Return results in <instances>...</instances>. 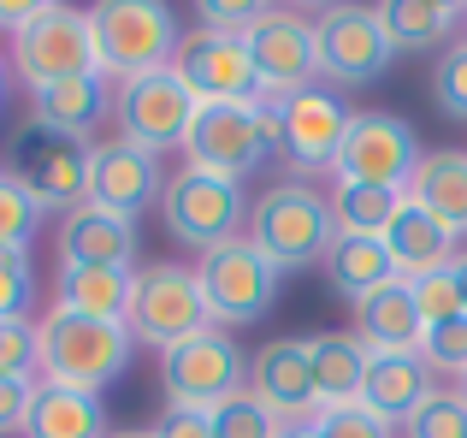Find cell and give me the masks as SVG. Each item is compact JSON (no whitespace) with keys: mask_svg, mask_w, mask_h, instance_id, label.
Segmentation results:
<instances>
[{"mask_svg":"<svg viewBox=\"0 0 467 438\" xmlns=\"http://www.w3.org/2000/svg\"><path fill=\"white\" fill-rule=\"evenodd\" d=\"M243 47H249L254 78H261L266 95H296V89H308V78L319 71L314 18L296 6H261V18L243 36Z\"/></svg>","mask_w":467,"mask_h":438,"instance_id":"obj_13","label":"cell"},{"mask_svg":"<svg viewBox=\"0 0 467 438\" xmlns=\"http://www.w3.org/2000/svg\"><path fill=\"white\" fill-rule=\"evenodd\" d=\"M420 361L432 373H456V380H467V314L462 320H444V326H426Z\"/></svg>","mask_w":467,"mask_h":438,"instance_id":"obj_36","label":"cell"},{"mask_svg":"<svg viewBox=\"0 0 467 438\" xmlns=\"http://www.w3.org/2000/svg\"><path fill=\"white\" fill-rule=\"evenodd\" d=\"M42 373V326L36 320H0V380Z\"/></svg>","mask_w":467,"mask_h":438,"instance_id":"obj_33","label":"cell"},{"mask_svg":"<svg viewBox=\"0 0 467 438\" xmlns=\"http://www.w3.org/2000/svg\"><path fill=\"white\" fill-rule=\"evenodd\" d=\"M160 219H166V231L178 243H190V249L213 255L225 249V243H237L243 219V184H231V178H213V172H195V166H183V172L166 178V196H160Z\"/></svg>","mask_w":467,"mask_h":438,"instance_id":"obj_7","label":"cell"},{"mask_svg":"<svg viewBox=\"0 0 467 438\" xmlns=\"http://www.w3.org/2000/svg\"><path fill=\"white\" fill-rule=\"evenodd\" d=\"M89 154L95 149H83V137H66V130L30 119V125L6 142V178L30 190L42 214L66 219L71 208L89 202Z\"/></svg>","mask_w":467,"mask_h":438,"instance_id":"obj_5","label":"cell"},{"mask_svg":"<svg viewBox=\"0 0 467 438\" xmlns=\"http://www.w3.org/2000/svg\"><path fill=\"white\" fill-rule=\"evenodd\" d=\"M462 42H467V36H462Z\"/></svg>","mask_w":467,"mask_h":438,"instance_id":"obj_49","label":"cell"},{"mask_svg":"<svg viewBox=\"0 0 467 438\" xmlns=\"http://www.w3.org/2000/svg\"><path fill=\"white\" fill-rule=\"evenodd\" d=\"M130 290H137V273H125V266H59L54 308L89 314V320H125Z\"/></svg>","mask_w":467,"mask_h":438,"instance_id":"obj_23","label":"cell"},{"mask_svg":"<svg viewBox=\"0 0 467 438\" xmlns=\"http://www.w3.org/2000/svg\"><path fill=\"white\" fill-rule=\"evenodd\" d=\"M0 95H6V71H0Z\"/></svg>","mask_w":467,"mask_h":438,"instance_id":"obj_47","label":"cell"},{"mask_svg":"<svg viewBox=\"0 0 467 438\" xmlns=\"http://www.w3.org/2000/svg\"><path fill=\"white\" fill-rule=\"evenodd\" d=\"M107 438H154V427H125V433H107Z\"/></svg>","mask_w":467,"mask_h":438,"instance_id":"obj_46","label":"cell"},{"mask_svg":"<svg viewBox=\"0 0 467 438\" xmlns=\"http://www.w3.org/2000/svg\"><path fill=\"white\" fill-rule=\"evenodd\" d=\"M432 101L450 119H467V42H450L432 66Z\"/></svg>","mask_w":467,"mask_h":438,"instance_id":"obj_37","label":"cell"},{"mask_svg":"<svg viewBox=\"0 0 467 438\" xmlns=\"http://www.w3.org/2000/svg\"><path fill=\"white\" fill-rule=\"evenodd\" d=\"M450 278H456V297H462V314H467V255L450 261Z\"/></svg>","mask_w":467,"mask_h":438,"instance_id":"obj_44","label":"cell"},{"mask_svg":"<svg viewBox=\"0 0 467 438\" xmlns=\"http://www.w3.org/2000/svg\"><path fill=\"white\" fill-rule=\"evenodd\" d=\"M249 397L266 403L278 421H314L319 415V391H314V356L308 338H273L249 356Z\"/></svg>","mask_w":467,"mask_h":438,"instance_id":"obj_16","label":"cell"},{"mask_svg":"<svg viewBox=\"0 0 467 438\" xmlns=\"http://www.w3.org/2000/svg\"><path fill=\"white\" fill-rule=\"evenodd\" d=\"M319 438H390V421H379L367 403H337V409H319L314 415Z\"/></svg>","mask_w":467,"mask_h":438,"instance_id":"obj_39","label":"cell"},{"mask_svg":"<svg viewBox=\"0 0 467 438\" xmlns=\"http://www.w3.org/2000/svg\"><path fill=\"white\" fill-rule=\"evenodd\" d=\"M54 249L59 266H125V273H137V219H119L83 202L54 225Z\"/></svg>","mask_w":467,"mask_h":438,"instance_id":"obj_19","label":"cell"},{"mask_svg":"<svg viewBox=\"0 0 467 438\" xmlns=\"http://www.w3.org/2000/svg\"><path fill=\"white\" fill-rule=\"evenodd\" d=\"M30 101H36V125H54V130H66V137H83V130L101 125V113H107V83L101 78H66V83L36 89Z\"/></svg>","mask_w":467,"mask_h":438,"instance_id":"obj_29","label":"cell"},{"mask_svg":"<svg viewBox=\"0 0 467 438\" xmlns=\"http://www.w3.org/2000/svg\"><path fill=\"white\" fill-rule=\"evenodd\" d=\"M36 6H42V0H36ZM36 6H18V0H0V30H6V36H18L24 24L36 18Z\"/></svg>","mask_w":467,"mask_h":438,"instance_id":"obj_43","label":"cell"},{"mask_svg":"<svg viewBox=\"0 0 467 438\" xmlns=\"http://www.w3.org/2000/svg\"><path fill=\"white\" fill-rule=\"evenodd\" d=\"M195 113H202V101H195L190 83L178 78V66L125 78L119 83V101H113V119H119V130H125L119 142H130V149H142V154L183 149Z\"/></svg>","mask_w":467,"mask_h":438,"instance_id":"obj_8","label":"cell"},{"mask_svg":"<svg viewBox=\"0 0 467 438\" xmlns=\"http://www.w3.org/2000/svg\"><path fill=\"white\" fill-rule=\"evenodd\" d=\"M125 326H130V338H137V344H154L160 356H166L171 344H183V338L207 332V326H213V314H207L202 278H195L190 266H171V261L137 273Z\"/></svg>","mask_w":467,"mask_h":438,"instance_id":"obj_9","label":"cell"},{"mask_svg":"<svg viewBox=\"0 0 467 438\" xmlns=\"http://www.w3.org/2000/svg\"><path fill=\"white\" fill-rule=\"evenodd\" d=\"M326 278L337 285V297L361 302L397 278V261H390L385 237H349V231H337V243L326 249Z\"/></svg>","mask_w":467,"mask_h":438,"instance_id":"obj_27","label":"cell"},{"mask_svg":"<svg viewBox=\"0 0 467 438\" xmlns=\"http://www.w3.org/2000/svg\"><path fill=\"white\" fill-rule=\"evenodd\" d=\"M36 302V266L24 249H0V320H30Z\"/></svg>","mask_w":467,"mask_h":438,"instance_id":"obj_35","label":"cell"},{"mask_svg":"<svg viewBox=\"0 0 467 438\" xmlns=\"http://www.w3.org/2000/svg\"><path fill=\"white\" fill-rule=\"evenodd\" d=\"M397 208H402V196L397 190H379V184H337V196H331V219L349 237H385Z\"/></svg>","mask_w":467,"mask_h":438,"instance_id":"obj_30","label":"cell"},{"mask_svg":"<svg viewBox=\"0 0 467 438\" xmlns=\"http://www.w3.org/2000/svg\"><path fill=\"white\" fill-rule=\"evenodd\" d=\"M414 166H420V142H414V125L402 113H349V130L337 149L343 184H379L402 196Z\"/></svg>","mask_w":467,"mask_h":438,"instance_id":"obj_12","label":"cell"},{"mask_svg":"<svg viewBox=\"0 0 467 438\" xmlns=\"http://www.w3.org/2000/svg\"><path fill=\"white\" fill-rule=\"evenodd\" d=\"M462 397H467V380H462Z\"/></svg>","mask_w":467,"mask_h":438,"instance_id":"obj_48","label":"cell"},{"mask_svg":"<svg viewBox=\"0 0 467 438\" xmlns=\"http://www.w3.org/2000/svg\"><path fill=\"white\" fill-rule=\"evenodd\" d=\"M385 249H390V261H397V278H426V273H444V266L456 261V231L438 225L426 208H414V202L402 196L397 219L385 225Z\"/></svg>","mask_w":467,"mask_h":438,"instance_id":"obj_21","label":"cell"},{"mask_svg":"<svg viewBox=\"0 0 467 438\" xmlns=\"http://www.w3.org/2000/svg\"><path fill=\"white\" fill-rule=\"evenodd\" d=\"M89 36H95V66L113 71L119 83L142 71H166L183 47L178 12L160 0H101L89 6Z\"/></svg>","mask_w":467,"mask_h":438,"instance_id":"obj_3","label":"cell"},{"mask_svg":"<svg viewBox=\"0 0 467 438\" xmlns=\"http://www.w3.org/2000/svg\"><path fill=\"white\" fill-rule=\"evenodd\" d=\"M343 130H349V107L337 101V89L308 83V89L285 95V154L296 172H319V166H337Z\"/></svg>","mask_w":467,"mask_h":438,"instance_id":"obj_17","label":"cell"},{"mask_svg":"<svg viewBox=\"0 0 467 438\" xmlns=\"http://www.w3.org/2000/svg\"><path fill=\"white\" fill-rule=\"evenodd\" d=\"M195 278H202L213 326H249V320H261V314H273L278 278L285 273H278L249 237H237V243H225V249L202 255V273Z\"/></svg>","mask_w":467,"mask_h":438,"instance_id":"obj_11","label":"cell"},{"mask_svg":"<svg viewBox=\"0 0 467 438\" xmlns=\"http://www.w3.org/2000/svg\"><path fill=\"white\" fill-rule=\"evenodd\" d=\"M195 18H202V30H213V36H249L254 30V18H261V6H243V0H202L195 6Z\"/></svg>","mask_w":467,"mask_h":438,"instance_id":"obj_40","label":"cell"},{"mask_svg":"<svg viewBox=\"0 0 467 438\" xmlns=\"http://www.w3.org/2000/svg\"><path fill=\"white\" fill-rule=\"evenodd\" d=\"M278 438H319V427H314V421H290V427L278 433Z\"/></svg>","mask_w":467,"mask_h":438,"instance_id":"obj_45","label":"cell"},{"mask_svg":"<svg viewBox=\"0 0 467 438\" xmlns=\"http://www.w3.org/2000/svg\"><path fill=\"white\" fill-rule=\"evenodd\" d=\"M432 397V368L420 356H373L367 361V380H361V403L373 409L379 421H409L414 409Z\"/></svg>","mask_w":467,"mask_h":438,"instance_id":"obj_22","label":"cell"},{"mask_svg":"<svg viewBox=\"0 0 467 438\" xmlns=\"http://www.w3.org/2000/svg\"><path fill=\"white\" fill-rule=\"evenodd\" d=\"M130 349H137V338L125 320H89V314L54 308L42 320V380L101 397L130 368Z\"/></svg>","mask_w":467,"mask_h":438,"instance_id":"obj_2","label":"cell"},{"mask_svg":"<svg viewBox=\"0 0 467 438\" xmlns=\"http://www.w3.org/2000/svg\"><path fill=\"white\" fill-rule=\"evenodd\" d=\"M409 202L462 237L467 231V154H456V149L420 154V166H414V178H409Z\"/></svg>","mask_w":467,"mask_h":438,"instance_id":"obj_25","label":"cell"},{"mask_svg":"<svg viewBox=\"0 0 467 438\" xmlns=\"http://www.w3.org/2000/svg\"><path fill=\"white\" fill-rule=\"evenodd\" d=\"M373 12H379V24H385L390 47H402V54L438 47L462 18V6H450V0H385V6H373Z\"/></svg>","mask_w":467,"mask_h":438,"instance_id":"obj_28","label":"cell"},{"mask_svg":"<svg viewBox=\"0 0 467 438\" xmlns=\"http://www.w3.org/2000/svg\"><path fill=\"white\" fill-rule=\"evenodd\" d=\"M409 290H414V308H420L426 326L462 320V297H456V278H450V266H444V273H426V278H409Z\"/></svg>","mask_w":467,"mask_h":438,"instance_id":"obj_38","label":"cell"},{"mask_svg":"<svg viewBox=\"0 0 467 438\" xmlns=\"http://www.w3.org/2000/svg\"><path fill=\"white\" fill-rule=\"evenodd\" d=\"M24 438H107V409L95 391H71V385H36Z\"/></svg>","mask_w":467,"mask_h":438,"instance_id":"obj_24","label":"cell"},{"mask_svg":"<svg viewBox=\"0 0 467 438\" xmlns=\"http://www.w3.org/2000/svg\"><path fill=\"white\" fill-rule=\"evenodd\" d=\"M314 54H319V78L326 83L367 89V83L385 78L397 47H390L373 6H319L314 12Z\"/></svg>","mask_w":467,"mask_h":438,"instance_id":"obj_10","label":"cell"},{"mask_svg":"<svg viewBox=\"0 0 467 438\" xmlns=\"http://www.w3.org/2000/svg\"><path fill=\"white\" fill-rule=\"evenodd\" d=\"M154 438H213V415H202V409H166L154 421Z\"/></svg>","mask_w":467,"mask_h":438,"instance_id":"obj_42","label":"cell"},{"mask_svg":"<svg viewBox=\"0 0 467 438\" xmlns=\"http://www.w3.org/2000/svg\"><path fill=\"white\" fill-rule=\"evenodd\" d=\"M243 237H249L278 273H302V266L326 261V249L337 243V219H331V202L319 196L308 178H285V184L254 196Z\"/></svg>","mask_w":467,"mask_h":438,"instance_id":"obj_1","label":"cell"},{"mask_svg":"<svg viewBox=\"0 0 467 438\" xmlns=\"http://www.w3.org/2000/svg\"><path fill=\"white\" fill-rule=\"evenodd\" d=\"M166 196V172H160V154H142L130 142H101L89 154V202L119 219L149 214V202Z\"/></svg>","mask_w":467,"mask_h":438,"instance_id":"obj_18","label":"cell"},{"mask_svg":"<svg viewBox=\"0 0 467 438\" xmlns=\"http://www.w3.org/2000/svg\"><path fill=\"white\" fill-rule=\"evenodd\" d=\"M12 71H18V83H30V95L47 89V83H66V78H101L89 12L42 0L36 18L12 36Z\"/></svg>","mask_w":467,"mask_h":438,"instance_id":"obj_6","label":"cell"},{"mask_svg":"<svg viewBox=\"0 0 467 438\" xmlns=\"http://www.w3.org/2000/svg\"><path fill=\"white\" fill-rule=\"evenodd\" d=\"M30 403H36V385L30 380H0V438H6V433H24Z\"/></svg>","mask_w":467,"mask_h":438,"instance_id":"obj_41","label":"cell"},{"mask_svg":"<svg viewBox=\"0 0 467 438\" xmlns=\"http://www.w3.org/2000/svg\"><path fill=\"white\" fill-rule=\"evenodd\" d=\"M171 66H178V78L190 83V95L202 107H213V101H254V95H261L254 59H249V47H243L237 36L195 30V36H183V47H178Z\"/></svg>","mask_w":467,"mask_h":438,"instance_id":"obj_15","label":"cell"},{"mask_svg":"<svg viewBox=\"0 0 467 438\" xmlns=\"http://www.w3.org/2000/svg\"><path fill=\"white\" fill-rule=\"evenodd\" d=\"M308 356H314L319 409L361 403V380H367V361H373V349L361 338L355 332H319V338H308Z\"/></svg>","mask_w":467,"mask_h":438,"instance_id":"obj_26","label":"cell"},{"mask_svg":"<svg viewBox=\"0 0 467 438\" xmlns=\"http://www.w3.org/2000/svg\"><path fill=\"white\" fill-rule=\"evenodd\" d=\"M42 208H36V196L24 184H12L6 172H0V249H24L30 255L36 231H42Z\"/></svg>","mask_w":467,"mask_h":438,"instance_id":"obj_31","label":"cell"},{"mask_svg":"<svg viewBox=\"0 0 467 438\" xmlns=\"http://www.w3.org/2000/svg\"><path fill=\"white\" fill-rule=\"evenodd\" d=\"M183 154H190L195 172H213V178L243 184V178L266 161V137H261V125H254V107L249 101L202 107L195 125H190V137H183Z\"/></svg>","mask_w":467,"mask_h":438,"instance_id":"obj_14","label":"cell"},{"mask_svg":"<svg viewBox=\"0 0 467 438\" xmlns=\"http://www.w3.org/2000/svg\"><path fill=\"white\" fill-rule=\"evenodd\" d=\"M355 338H361L373 356H420L426 320H420V308H414L409 278H390L385 290L355 302Z\"/></svg>","mask_w":467,"mask_h":438,"instance_id":"obj_20","label":"cell"},{"mask_svg":"<svg viewBox=\"0 0 467 438\" xmlns=\"http://www.w3.org/2000/svg\"><path fill=\"white\" fill-rule=\"evenodd\" d=\"M402 427H409V438H467V397L462 391H432Z\"/></svg>","mask_w":467,"mask_h":438,"instance_id":"obj_32","label":"cell"},{"mask_svg":"<svg viewBox=\"0 0 467 438\" xmlns=\"http://www.w3.org/2000/svg\"><path fill=\"white\" fill-rule=\"evenodd\" d=\"M160 385H166V409H225L231 397L249 391V356L225 326H207V332L183 338L160 356Z\"/></svg>","mask_w":467,"mask_h":438,"instance_id":"obj_4","label":"cell"},{"mask_svg":"<svg viewBox=\"0 0 467 438\" xmlns=\"http://www.w3.org/2000/svg\"><path fill=\"white\" fill-rule=\"evenodd\" d=\"M278 433H285V421L266 403H254L249 391L231 397L225 409H213V438H278Z\"/></svg>","mask_w":467,"mask_h":438,"instance_id":"obj_34","label":"cell"}]
</instances>
